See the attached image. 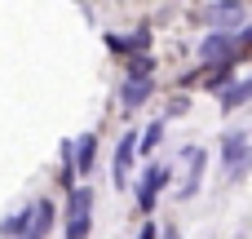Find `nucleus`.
<instances>
[{"label":"nucleus","mask_w":252,"mask_h":239,"mask_svg":"<svg viewBox=\"0 0 252 239\" xmlns=\"http://www.w3.org/2000/svg\"><path fill=\"white\" fill-rule=\"evenodd\" d=\"M164 182H168V169H164V164H151V169H146V177L137 182V208H142V213H151V208H155V200H159Z\"/></svg>","instance_id":"5"},{"label":"nucleus","mask_w":252,"mask_h":239,"mask_svg":"<svg viewBox=\"0 0 252 239\" xmlns=\"http://www.w3.org/2000/svg\"><path fill=\"white\" fill-rule=\"evenodd\" d=\"M151 89H155L151 71H137V75H128V84H124V111H137V106L151 98Z\"/></svg>","instance_id":"8"},{"label":"nucleus","mask_w":252,"mask_h":239,"mask_svg":"<svg viewBox=\"0 0 252 239\" xmlns=\"http://www.w3.org/2000/svg\"><path fill=\"white\" fill-rule=\"evenodd\" d=\"M182 155H186V186H182L177 195H182V200H195L199 186H204V151H199V146H186Z\"/></svg>","instance_id":"7"},{"label":"nucleus","mask_w":252,"mask_h":239,"mask_svg":"<svg viewBox=\"0 0 252 239\" xmlns=\"http://www.w3.org/2000/svg\"><path fill=\"white\" fill-rule=\"evenodd\" d=\"M93 164H97V137H93V133H84V137L75 142V169H80V173H89Z\"/></svg>","instance_id":"11"},{"label":"nucleus","mask_w":252,"mask_h":239,"mask_svg":"<svg viewBox=\"0 0 252 239\" xmlns=\"http://www.w3.org/2000/svg\"><path fill=\"white\" fill-rule=\"evenodd\" d=\"M164 239H182V235H177V231H173V226H168V231H164Z\"/></svg>","instance_id":"16"},{"label":"nucleus","mask_w":252,"mask_h":239,"mask_svg":"<svg viewBox=\"0 0 252 239\" xmlns=\"http://www.w3.org/2000/svg\"><path fill=\"white\" fill-rule=\"evenodd\" d=\"M137 239H155V226H142V235Z\"/></svg>","instance_id":"15"},{"label":"nucleus","mask_w":252,"mask_h":239,"mask_svg":"<svg viewBox=\"0 0 252 239\" xmlns=\"http://www.w3.org/2000/svg\"><path fill=\"white\" fill-rule=\"evenodd\" d=\"M89 226H93V191L75 186L66 204V239H89Z\"/></svg>","instance_id":"2"},{"label":"nucleus","mask_w":252,"mask_h":239,"mask_svg":"<svg viewBox=\"0 0 252 239\" xmlns=\"http://www.w3.org/2000/svg\"><path fill=\"white\" fill-rule=\"evenodd\" d=\"M53 222H58V208H53L49 200H40V204H35V222L27 226V235H22V239H44L49 231H53Z\"/></svg>","instance_id":"9"},{"label":"nucleus","mask_w":252,"mask_h":239,"mask_svg":"<svg viewBox=\"0 0 252 239\" xmlns=\"http://www.w3.org/2000/svg\"><path fill=\"white\" fill-rule=\"evenodd\" d=\"M235 53H244V40H239V31H208V40L199 44V58H204L208 67H217V62H230Z\"/></svg>","instance_id":"3"},{"label":"nucleus","mask_w":252,"mask_h":239,"mask_svg":"<svg viewBox=\"0 0 252 239\" xmlns=\"http://www.w3.org/2000/svg\"><path fill=\"white\" fill-rule=\"evenodd\" d=\"M204 18H208L213 31H235V27H244L248 9H244V0H217V4L204 9Z\"/></svg>","instance_id":"4"},{"label":"nucleus","mask_w":252,"mask_h":239,"mask_svg":"<svg viewBox=\"0 0 252 239\" xmlns=\"http://www.w3.org/2000/svg\"><path fill=\"white\" fill-rule=\"evenodd\" d=\"M133 155H137V133H124V137H120V146H115V164H111V177H115V186H128Z\"/></svg>","instance_id":"6"},{"label":"nucleus","mask_w":252,"mask_h":239,"mask_svg":"<svg viewBox=\"0 0 252 239\" xmlns=\"http://www.w3.org/2000/svg\"><path fill=\"white\" fill-rule=\"evenodd\" d=\"M221 164H226V182H230V186L248 177V169H252V142H248V133L235 129V133L221 137Z\"/></svg>","instance_id":"1"},{"label":"nucleus","mask_w":252,"mask_h":239,"mask_svg":"<svg viewBox=\"0 0 252 239\" xmlns=\"http://www.w3.org/2000/svg\"><path fill=\"white\" fill-rule=\"evenodd\" d=\"M31 222H35V204H31V208H22V213H13L9 222H0V239H22Z\"/></svg>","instance_id":"10"},{"label":"nucleus","mask_w":252,"mask_h":239,"mask_svg":"<svg viewBox=\"0 0 252 239\" xmlns=\"http://www.w3.org/2000/svg\"><path fill=\"white\" fill-rule=\"evenodd\" d=\"M244 102H252V80H239V84H230V89L221 93V106H226V111H235V106H244Z\"/></svg>","instance_id":"12"},{"label":"nucleus","mask_w":252,"mask_h":239,"mask_svg":"<svg viewBox=\"0 0 252 239\" xmlns=\"http://www.w3.org/2000/svg\"><path fill=\"white\" fill-rule=\"evenodd\" d=\"M230 80H235V71H230V62H217V71H213V80H204L213 93H226L230 89Z\"/></svg>","instance_id":"14"},{"label":"nucleus","mask_w":252,"mask_h":239,"mask_svg":"<svg viewBox=\"0 0 252 239\" xmlns=\"http://www.w3.org/2000/svg\"><path fill=\"white\" fill-rule=\"evenodd\" d=\"M159 137H164V124L155 120V124H151V129H146V133L137 137V155H155V146H159Z\"/></svg>","instance_id":"13"}]
</instances>
